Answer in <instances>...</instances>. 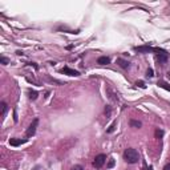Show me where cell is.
I'll return each mask as SVG.
<instances>
[{"instance_id": "7c38bea8", "label": "cell", "mask_w": 170, "mask_h": 170, "mask_svg": "<svg viewBox=\"0 0 170 170\" xmlns=\"http://www.w3.org/2000/svg\"><path fill=\"white\" fill-rule=\"evenodd\" d=\"M159 88H164V89H166V90H169L170 92V85L167 83H165V81H158V84H157Z\"/></svg>"}, {"instance_id": "8992f818", "label": "cell", "mask_w": 170, "mask_h": 170, "mask_svg": "<svg viewBox=\"0 0 170 170\" xmlns=\"http://www.w3.org/2000/svg\"><path fill=\"white\" fill-rule=\"evenodd\" d=\"M156 59H157V61H158L161 65H165V64L167 63V60H169V53L165 51V52H162V53H158V55H156Z\"/></svg>"}, {"instance_id": "5bb4252c", "label": "cell", "mask_w": 170, "mask_h": 170, "mask_svg": "<svg viewBox=\"0 0 170 170\" xmlns=\"http://www.w3.org/2000/svg\"><path fill=\"white\" fill-rule=\"evenodd\" d=\"M130 126L132 128H141V121H135V120H130Z\"/></svg>"}, {"instance_id": "ac0fdd59", "label": "cell", "mask_w": 170, "mask_h": 170, "mask_svg": "<svg viewBox=\"0 0 170 170\" xmlns=\"http://www.w3.org/2000/svg\"><path fill=\"white\" fill-rule=\"evenodd\" d=\"M135 85H137L138 88H141V89H146V85H145L144 81H137V83H135Z\"/></svg>"}, {"instance_id": "8fae6325", "label": "cell", "mask_w": 170, "mask_h": 170, "mask_svg": "<svg viewBox=\"0 0 170 170\" xmlns=\"http://www.w3.org/2000/svg\"><path fill=\"white\" fill-rule=\"evenodd\" d=\"M0 107H1V117H4V116H6V113H7V110H8V105H7L6 101H1Z\"/></svg>"}, {"instance_id": "d6986e66", "label": "cell", "mask_w": 170, "mask_h": 170, "mask_svg": "<svg viewBox=\"0 0 170 170\" xmlns=\"http://www.w3.org/2000/svg\"><path fill=\"white\" fill-rule=\"evenodd\" d=\"M153 76H154V71H153V68H147L146 77H153Z\"/></svg>"}, {"instance_id": "603a6c76", "label": "cell", "mask_w": 170, "mask_h": 170, "mask_svg": "<svg viewBox=\"0 0 170 170\" xmlns=\"http://www.w3.org/2000/svg\"><path fill=\"white\" fill-rule=\"evenodd\" d=\"M164 170H170V164H167V165H165V167H164Z\"/></svg>"}, {"instance_id": "5b68a950", "label": "cell", "mask_w": 170, "mask_h": 170, "mask_svg": "<svg viewBox=\"0 0 170 170\" xmlns=\"http://www.w3.org/2000/svg\"><path fill=\"white\" fill-rule=\"evenodd\" d=\"M60 72L63 73V75H68V76H72V77H77V76H80V72H78V71L72 69V68H69V66H64Z\"/></svg>"}, {"instance_id": "3957f363", "label": "cell", "mask_w": 170, "mask_h": 170, "mask_svg": "<svg viewBox=\"0 0 170 170\" xmlns=\"http://www.w3.org/2000/svg\"><path fill=\"white\" fill-rule=\"evenodd\" d=\"M37 125H39V118H35V120L32 121V124L28 126L27 132H25V135L28 137V138H31V137H33V135H35L36 129H37Z\"/></svg>"}, {"instance_id": "ba28073f", "label": "cell", "mask_w": 170, "mask_h": 170, "mask_svg": "<svg viewBox=\"0 0 170 170\" xmlns=\"http://www.w3.org/2000/svg\"><path fill=\"white\" fill-rule=\"evenodd\" d=\"M97 64H100V65H108V64H110V57H108V56H100L97 59Z\"/></svg>"}, {"instance_id": "ffe728a7", "label": "cell", "mask_w": 170, "mask_h": 170, "mask_svg": "<svg viewBox=\"0 0 170 170\" xmlns=\"http://www.w3.org/2000/svg\"><path fill=\"white\" fill-rule=\"evenodd\" d=\"M71 170H84V167L81 166V165H75V166H72Z\"/></svg>"}, {"instance_id": "6da1fadb", "label": "cell", "mask_w": 170, "mask_h": 170, "mask_svg": "<svg viewBox=\"0 0 170 170\" xmlns=\"http://www.w3.org/2000/svg\"><path fill=\"white\" fill-rule=\"evenodd\" d=\"M124 159H125V162H128V164L134 165L140 161V153L135 149H133V147H128V149H125V152H124Z\"/></svg>"}, {"instance_id": "7a4b0ae2", "label": "cell", "mask_w": 170, "mask_h": 170, "mask_svg": "<svg viewBox=\"0 0 170 170\" xmlns=\"http://www.w3.org/2000/svg\"><path fill=\"white\" fill-rule=\"evenodd\" d=\"M134 51L138 53H149V52H156V55L158 53L165 52V49L161 48H154V47H150V45H141V47H134Z\"/></svg>"}, {"instance_id": "4fadbf2b", "label": "cell", "mask_w": 170, "mask_h": 170, "mask_svg": "<svg viewBox=\"0 0 170 170\" xmlns=\"http://www.w3.org/2000/svg\"><path fill=\"white\" fill-rule=\"evenodd\" d=\"M154 134H156V138H162L164 137V130L162 129H159V128H157L156 129V132H154Z\"/></svg>"}, {"instance_id": "e0dca14e", "label": "cell", "mask_w": 170, "mask_h": 170, "mask_svg": "<svg viewBox=\"0 0 170 170\" xmlns=\"http://www.w3.org/2000/svg\"><path fill=\"white\" fill-rule=\"evenodd\" d=\"M116 125H117V121H114V122H113L112 125H110V126H109V129L107 130V133H113V132H114V129H116Z\"/></svg>"}, {"instance_id": "52a82bcc", "label": "cell", "mask_w": 170, "mask_h": 170, "mask_svg": "<svg viewBox=\"0 0 170 170\" xmlns=\"http://www.w3.org/2000/svg\"><path fill=\"white\" fill-rule=\"evenodd\" d=\"M28 141V138L25 140H21V138H11L9 140V145H12V146H19V145L24 144V142Z\"/></svg>"}, {"instance_id": "9c48e42d", "label": "cell", "mask_w": 170, "mask_h": 170, "mask_svg": "<svg viewBox=\"0 0 170 170\" xmlns=\"http://www.w3.org/2000/svg\"><path fill=\"white\" fill-rule=\"evenodd\" d=\"M117 64L120 66H121L122 69H128L130 66V63L129 61H126V60H124V59H117Z\"/></svg>"}, {"instance_id": "44dd1931", "label": "cell", "mask_w": 170, "mask_h": 170, "mask_svg": "<svg viewBox=\"0 0 170 170\" xmlns=\"http://www.w3.org/2000/svg\"><path fill=\"white\" fill-rule=\"evenodd\" d=\"M113 166H114V159H113V158H110L109 159V164H108V169H110V167H113Z\"/></svg>"}, {"instance_id": "9a60e30c", "label": "cell", "mask_w": 170, "mask_h": 170, "mask_svg": "<svg viewBox=\"0 0 170 170\" xmlns=\"http://www.w3.org/2000/svg\"><path fill=\"white\" fill-rule=\"evenodd\" d=\"M0 63H1V65H8V64H9V59L6 57V56H1V57H0Z\"/></svg>"}, {"instance_id": "277c9868", "label": "cell", "mask_w": 170, "mask_h": 170, "mask_svg": "<svg viewBox=\"0 0 170 170\" xmlns=\"http://www.w3.org/2000/svg\"><path fill=\"white\" fill-rule=\"evenodd\" d=\"M105 162H107V156H105V154H98V156H96L95 159H93V166H95L96 169H100V167H102L105 165Z\"/></svg>"}, {"instance_id": "7402d4cb", "label": "cell", "mask_w": 170, "mask_h": 170, "mask_svg": "<svg viewBox=\"0 0 170 170\" xmlns=\"http://www.w3.org/2000/svg\"><path fill=\"white\" fill-rule=\"evenodd\" d=\"M144 170H153V166H149V167H147V165L144 164Z\"/></svg>"}, {"instance_id": "30bf717a", "label": "cell", "mask_w": 170, "mask_h": 170, "mask_svg": "<svg viewBox=\"0 0 170 170\" xmlns=\"http://www.w3.org/2000/svg\"><path fill=\"white\" fill-rule=\"evenodd\" d=\"M37 97H39V93L36 92L35 89H29L28 90V98H29V100L35 101V100H37Z\"/></svg>"}, {"instance_id": "2e32d148", "label": "cell", "mask_w": 170, "mask_h": 170, "mask_svg": "<svg viewBox=\"0 0 170 170\" xmlns=\"http://www.w3.org/2000/svg\"><path fill=\"white\" fill-rule=\"evenodd\" d=\"M104 113H105V116H107V117H109L110 113H112V107H110V105H107V107H105V109H104Z\"/></svg>"}]
</instances>
